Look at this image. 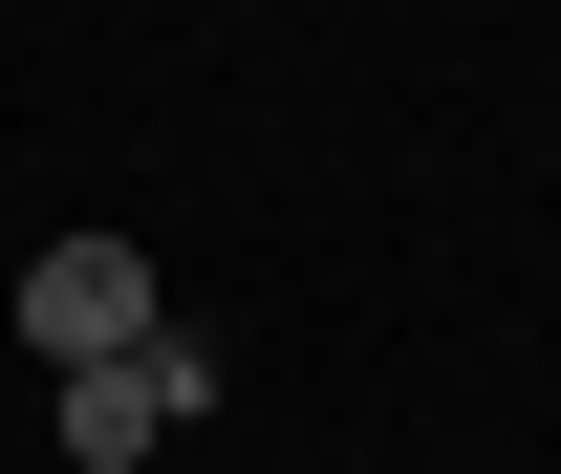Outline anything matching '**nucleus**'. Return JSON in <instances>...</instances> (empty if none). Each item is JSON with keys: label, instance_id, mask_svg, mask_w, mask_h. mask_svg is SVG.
Here are the masks:
<instances>
[{"label": "nucleus", "instance_id": "obj_1", "mask_svg": "<svg viewBox=\"0 0 561 474\" xmlns=\"http://www.w3.org/2000/svg\"><path fill=\"white\" fill-rule=\"evenodd\" d=\"M195 409H216V367H195L173 324H151V345H108V367H66V474H130V453H173Z\"/></svg>", "mask_w": 561, "mask_h": 474}, {"label": "nucleus", "instance_id": "obj_2", "mask_svg": "<svg viewBox=\"0 0 561 474\" xmlns=\"http://www.w3.org/2000/svg\"><path fill=\"white\" fill-rule=\"evenodd\" d=\"M151 324H173V302H151L130 238H44V259H22V345H44V367H108V345H151Z\"/></svg>", "mask_w": 561, "mask_h": 474}]
</instances>
